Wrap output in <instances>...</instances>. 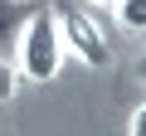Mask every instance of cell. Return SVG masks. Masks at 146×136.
I'll use <instances>...</instances> for the list:
<instances>
[{"label": "cell", "instance_id": "cell-1", "mask_svg": "<svg viewBox=\"0 0 146 136\" xmlns=\"http://www.w3.org/2000/svg\"><path fill=\"white\" fill-rule=\"evenodd\" d=\"M68 49H63V34H58V15H54V0H39L29 10L20 39H15V63H20V78L29 83H54L58 68H63Z\"/></svg>", "mask_w": 146, "mask_h": 136}, {"label": "cell", "instance_id": "cell-5", "mask_svg": "<svg viewBox=\"0 0 146 136\" xmlns=\"http://www.w3.org/2000/svg\"><path fill=\"white\" fill-rule=\"evenodd\" d=\"M15 83H20V73H15V63L0 53V102H10L15 97Z\"/></svg>", "mask_w": 146, "mask_h": 136}, {"label": "cell", "instance_id": "cell-2", "mask_svg": "<svg viewBox=\"0 0 146 136\" xmlns=\"http://www.w3.org/2000/svg\"><path fill=\"white\" fill-rule=\"evenodd\" d=\"M54 15H58L63 49L73 58H83L88 68H112V39H107V29L98 24L93 10H73V5H58L54 0Z\"/></svg>", "mask_w": 146, "mask_h": 136}, {"label": "cell", "instance_id": "cell-7", "mask_svg": "<svg viewBox=\"0 0 146 136\" xmlns=\"http://www.w3.org/2000/svg\"><path fill=\"white\" fill-rule=\"evenodd\" d=\"M88 5H98V10H112V5H117V0H88Z\"/></svg>", "mask_w": 146, "mask_h": 136}, {"label": "cell", "instance_id": "cell-6", "mask_svg": "<svg viewBox=\"0 0 146 136\" xmlns=\"http://www.w3.org/2000/svg\"><path fill=\"white\" fill-rule=\"evenodd\" d=\"M127 131H131V136H146V102H141V107L127 117Z\"/></svg>", "mask_w": 146, "mask_h": 136}, {"label": "cell", "instance_id": "cell-3", "mask_svg": "<svg viewBox=\"0 0 146 136\" xmlns=\"http://www.w3.org/2000/svg\"><path fill=\"white\" fill-rule=\"evenodd\" d=\"M39 0H0V53H15V39Z\"/></svg>", "mask_w": 146, "mask_h": 136}, {"label": "cell", "instance_id": "cell-4", "mask_svg": "<svg viewBox=\"0 0 146 136\" xmlns=\"http://www.w3.org/2000/svg\"><path fill=\"white\" fill-rule=\"evenodd\" d=\"M112 15H117V24H122V29L146 34V0H117V5H112Z\"/></svg>", "mask_w": 146, "mask_h": 136}, {"label": "cell", "instance_id": "cell-8", "mask_svg": "<svg viewBox=\"0 0 146 136\" xmlns=\"http://www.w3.org/2000/svg\"><path fill=\"white\" fill-rule=\"evenodd\" d=\"M136 73H141V83H146V53H141V63H136Z\"/></svg>", "mask_w": 146, "mask_h": 136}]
</instances>
